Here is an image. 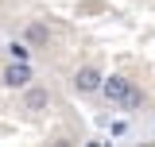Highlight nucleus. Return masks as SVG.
<instances>
[{
  "instance_id": "obj_6",
  "label": "nucleus",
  "mask_w": 155,
  "mask_h": 147,
  "mask_svg": "<svg viewBox=\"0 0 155 147\" xmlns=\"http://www.w3.org/2000/svg\"><path fill=\"white\" fill-rule=\"evenodd\" d=\"M8 54L16 58V62H27V58H31V51H27L23 43H12V47H8Z\"/></svg>"
},
{
  "instance_id": "obj_5",
  "label": "nucleus",
  "mask_w": 155,
  "mask_h": 147,
  "mask_svg": "<svg viewBox=\"0 0 155 147\" xmlns=\"http://www.w3.org/2000/svg\"><path fill=\"white\" fill-rule=\"evenodd\" d=\"M27 39H31V43H47V27H43V23H31V27H27Z\"/></svg>"
},
{
  "instance_id": "obj_4",
  "label": "nucleus",
  "mask_w": 155,
  "mask_h": 147,
  "mask_svg": "<svg viewBox=\"0 0 155 147\" xmlns=\"http://www.w3.org/2000/svg\"><path fill=\"white\" fill-rule=\"evenodd\" d=\"M47 105H51V93L43 89V85L27 89V97H23V109H27V112H39V109H47Z\"/></svg>"
},
{
  "instance_id": "obj_2",
  "label": "nucleus",
  "mask_w": 155,
  "mask_h": 147,
  "mask_svg": "<svg viewBox=\"0 0 155 147\" xmlns=\"http://www.w3.org/2000/svg\"><path fill=\"white\" fill-rule=\"evenodd\" d=\"M132 89H136V85L128 81V77H120V74H113V77H105V81H101V93H105L109 101H116V105H124Z\"/></svg>"
},
{
  "instance_id": "obj_1",
  "label": "nucleus",
  "mask_w": 155,
  "mask_h": 147,
  "mask_svg": "<svg viewBox=\"0 0 155 147\" xmlns=\"http://www.w3.org/2000/svg\"><path fill=\"white\" fill-rule=\"evenodd\" d=\"M0 81H4L8 89H23V85H31V66L12 58V62L4 66V74H0Z\"/></svg>"
},
{
  "instance_id": "obj_3",
  "label": "nucleus",
  "mask_w": 155,
  "mask_h": 147,
  "mask_svg": "<svg viewBox=\"0 0 155 147\" xmlns=\"http://www.w3.org/2000/svg\"><path fill=\"white\" fill-rule=\"evenodd\" d=\"M101 81H105V77H101L97 66H81V70L74 74V89H78V93H97V89H101Z\"/></svg>"
}]
</instances>
